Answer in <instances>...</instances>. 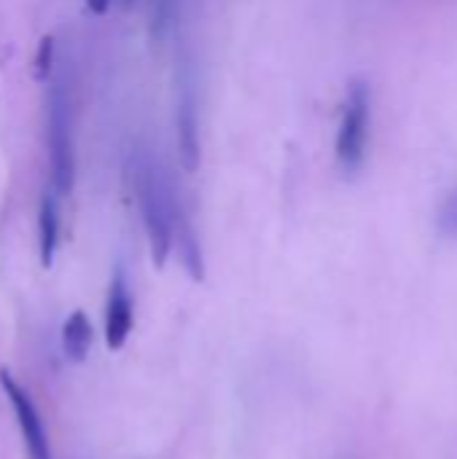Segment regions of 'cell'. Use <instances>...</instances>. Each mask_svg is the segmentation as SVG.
<instances>
[{"instance_id": "6da1fadb", "label": "cell", "mask_w": 457, "mask_h": 459, "mask_svg": "<svg viewBox=\"0 0 457 459\" xmlns=\"http://www.w3.org/2000/svg\"><path fill=\"white\" fill-rule=\"evenodd\" d=\"M135 191H137V204H140V218L145 226L151 258L156 266H164L175 247V231L178 223L186 218V210L170 178L162 172V167L148 151H140L135 159Z\"/></svg>"}, {"instance_id": "7a4b0ae2", "label": "cell", "mask_w": 457, "mask_h": 459, "mask_svg": "<svg viewBox=\"0 0 457 459\" xmlns=\"http://www.w3.org/2000/svg\"><path fill=\"white\" fill-rule=\"evenodd\" d=\"M46 143H48V169L57 194L67 196L75 183V143H73V100L70 86L59 75L48 91L46 116Z\"/></svg>"}, {"instance_id": "3957f363", "label": "cell", "mask_w": 457, "mask_h": 459, "mask_svg": "<svg viewBox=\"0 0 457 459\" xmlns=\"http://www.w3.org/2000/svg\"><path fill=\"white\" fill-rule=\"evenodd\" d=\"M369 126H372V89L366 81L356 78L347 86V97L342 105V121L337 132V164L345 175H356L366 161L369 148Z\"/></svg>"}, {"instance_id": "277c9868", "label": "cell", "mask_w": 457, "mask_h": 459, "mask_svg": "<svg viewBox=\"0 0 457 459\" xmlns=\"http://www.w3.org/2000/svg\"><path fill=\"white\" fill-rule=\"evenodd\" d=\"M0 387L11 403V411L16 417L22 441L27 446L30 459H51V444H48V433L46 425L40 420V411L32 401V395L16 382V377L8 368H0Z\"/></svg>"}, {"instance_id": "5b68a950", "label": "cell", "mask_w": 457, "mask_h": 459, "mask_svg": "<svg viewBox=\"0 0 457 459\" xmlns=\"http://www.w3.org/2000/svg\"><path fill=\"white\" fill-rule=\"evenodd\" d=\"M175 132H178V156L186 172L199 169L202 145H199V113H197V91L189 73L180 75L178 110H175Z\"/></svg>"}, {"instance_id": "8992f818", "label": "cell", "mask_w": 457, "mask_h": 459, "mask_svg": "<svg viewBox=\"0 0 457 459\" xmlns=\"http://www.w3.org/2000/svg\"><path fill=\"white\" fill-rule=\"evenodd\" d=\"M135 328V301L129 296L127 280L121 272L113 274L108 304H105V344L108 350H121Z\"/></svg>"}, {"instance_id": "52a82bcc", "label": "cell", "mask_w": 457, "mask_h": 459, "mask_svg": "<svg viewBox=\"0 0 457 459\" xmlns=\"http://www.w3.org/2000/svg\"><path fill=\"white\" fill-rule=\"evenodd\" d=\"M57 250H59V210H57V199L51 194H43L38 207V253L46 269L54 264Z\"/></svg>"}, {"instance_id": "ba28073f", "label": "cell", "mask_w": 457, "mask_h": 459, "mask_svg": "<svg viewBox=\"0 0 457 459\" xmlns=\"http://www.w3.org/2000/svg\"><path fill=\"white\" fill-rule=\"evenodd\" d=\"M92 342H94V328H92V320L86 317V312L75 309L65 325H62V350H65V358L70 363H83L89 350H92Z\"/></svg>"}, {"instance_id": "9c48e42d", "label": "cell", "mask_w": 457, "mask_h": 459, "mask_svg": "<svg viewBox=\"0 0 457 459\" xmlns=\"http://www.w3.org/2000/svg\"><path fill=\"white\" fill-rule=\"evenodd\" d=\"M54 65H57V46H54V38H43L38 51H35V62H32V70H35V78L38 81H46L51 73H54Z\"/></svg>"}, {"instance_id": "30bf717a", "label": "cell", "mask_w": 457, "mask_h": 459, "mask_svg": "<svg viewBox=\"0 0 457 459\" xmlns=\"http://www.w3.org/2000/svg\"><path fill=\"white\" fill-rule=\"evenodd\" d=\"M436 229L442 237L457 239V188L442 202V207L436 212Z\"/></svg>"}, {"instance_id": "8fae6325", "label": "cell", "mask_w": 457, "mask_h": 459, "mask_svg": "<svg viewBox=\"0 0 457 459\" xmlns=\"http://www.w3.org/2000/svg\"><path fill=\"white\" fill-rule=\"evenodd\" d=\"M110 3H113V0H86L89 11H92V13H97V16H100V13H105V11L110 8Z\"/></svg>"}]
</instances>
